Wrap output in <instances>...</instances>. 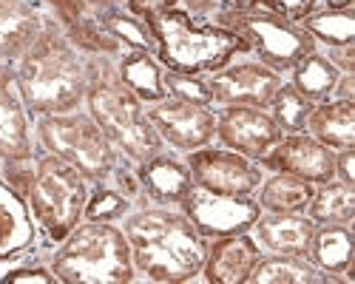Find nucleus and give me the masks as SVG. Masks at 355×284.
I'll use <instances>...</instances> for the list:
<instances>
[{"label": "nucleus", "mask_w": 355, "mask_h": 284, "mask_svg": "<svg viewBox=\"0 0 355 284\" xmlns=\"http://www.w3.org/2000/svg\"><path fill=\"white\" fill-rule=\"evenodd\" d=\"M125 239L131 259L151 281H188L193 278L208 256L205 236L188 216L173 211H142L125 222Z\"/></svg>", "instance_id": "obj_1"}, {"label": "nucleus", "mask_w": 355, "mask_h": 284, "mask_svg": "<svg viewBox=\"0 0 355 284\" xmlns=\"http://www.w3.org/2000/svg\"><path fill=\"white\" fill-rule=\"evenodd\" d=\"M17 91L35 114H66L88 91V74L74 46L54 28H40L35 43L20 54Z\"/></svg>", "instance_id": "obj_2"}, {"label": "nucleus", "mask_w": 355, "mask_h": 284, "mask_svg": "<svg viewBox=\"0 0 355 284\" xmlns=\"http://www.w3.org/2000/svg\"><path fill=\"white\" fill-rule=\"evenodd\" d=\"M157 40L159 60L168 71L202 74L225 69L236 51H248V40L227 26H202L188 12L168 6L145 20Z\"/></svg>", "instance_id": "obj_3"}, {"label": "nucleus", "mask_w": 355, "mask_h": 284, "mask_svg": "<svg viewBox=\"0 0 355 284\" xmlns=\"http://www.w3.org/2000/svg\"><path fill=\"white\" fill-rule=\"evenodd\" d=\"M85 94L92 117L111 145H116L137 162L159 154V134L154 123L148 120L142 100L120 80V74H114L108 66H94Z\"/></svg>", "instance_id": "obj_4"}, {"label": "nucleus", "mask_w": 355, "mask_h": 284, "mask_svg": "<svg viewBox=\"0 0 355 284\" xmlns=\"http://www.w3.org/2000/svg\"><path fill=\"white\" fill-rule=\"evenodd\" d=\"M54 273L69 284H125L134 278L128 239L108 222L77 224L54 256Z\"/></svg>", "instance_id": "obj_5"}, {"label": "nucleus", "mask_w": 355, "mask_h": 284, "mask_svg": "<svg viewBox=\"0 0 355 284\" xmlns=\"http://www.w3.org/2000/svg\"><path fill=\"white\" fill-rule=\"evenodd\" d=\"M28 202L46 233L54 242H60L80 224V216L85 211V177L60 157H43L37 162L32 185H28Z\"/></svg>", "instance_id": "obj_6"}, {"label": "nucleus", "mask_w": 355, "mask_h": 284, "mask_svg": "<svg viewBox=\"0 0 355 284\" xmlns=\"http://www.w3.org/2000/svg\"><path fill=\"white\" fill-rule=\"evenodd\" d=\"M43 145L74 165L85 179H105L114 170V145L94 117L85 114H46L37 125Z\"/></svg>", "instance_id": "obj_7"}, {"label": "nucleus", "mask_w": 355, "mask_h": 284, "mask_svg": "<svg viewBox=\"0 0 355 284\" xmlns=\"http://www.w3.org/2000/svg\"><path fill=\"white\" fill-rule=\"evenodd\" d=\"M225 20L230 23L227 28H233L236 35H242L248 40V46L256 48L261 63L273 71L293 69L304 54H313V48H315L310 32H304L302 26L287 23L284 17H279L273 12L233 9Z\"/></svg>", "instance_id": "obj_8"}, {"label": "nucleus", "mask_w": 355, "mask_h": 284, "mask_svg": "<svg viewBox=\"0 0 355 284\" xmlns=\"http://www.w3.org/2000/svg\"><path fill=\"white\" fill-rule=\"evenodd\" d=\"M185 208V216L202 236H230L245 233L248 227L261 216L259 202H250V196H227L214 193L208 188L193 185L188 196L180 202Z\"/></svg>", "instance_id": "obj_9"}, {"label": "nucleus", "mask_w": 355, "mask_h": 284, "mask_svg": "<svg viewBox=\"0 0 355 284\" xmlns=\"http://www.w3.org/2000/svg\"><path fill=\"white\" fill-rule=\"evenodd\" d=\"M188 170L193 177V185L227 196H250L261 182L259 168L236 151L196 148L188 157Z\"/></svg>", "instance_id": "obj_10"}, {"label": "nucleus", "mask_w": 355, "mask_h": 284, "mask_svg": "<svg viewBox=\"0 0 355 284\" xmlns=\"http://www.w3.org/2000/svg\"><path fill=\"white\" fill-rule=\"evenodd\" d=\"M216 134L225 148L248 159H264L284 136V131L276 125L270 114H264V108H253V105H227L222 117L216 120Z\"/></svg>", "instance_id": "obj_11"}, {"label": "nucleus", "mask_w": 355, "mask_h": 284, "mask_svg": "<svg viewBox=\"0 0 355 284\" xmlns=\"http://www.w3.org/2000/svg\"><path fill=\"white\" fill-rule=\"evenodd\" d=\"M145 114L154 123L157 134L165 136L173 148H182V151H196L202 145H208V139L216 134V117L208 105L162 97Z\"/></svg>", "instance_id": "obj_12"}, {"label": "nucleus", "mask_w": 355, "mask_h": 284, "mask_svg": "<svg viewBox=\"0 0 355 284\" xmlns=\"http://www.w3.org/2000/svg\"><path fill=\"white\" fill-rule=\"evenodd\" d=\"M261 162L268 168H273V170H279V174L302 177L313 185H324V182L336 179V154H333V148L321 145L315 136H307L302 131L282 136Z\"/></svg>", "instance_id": "obj_13"}, {"label": "nucleus", "mask_w": 355, "mask_h": 284, "mask_svg": "<svg viewBox=\"0 0 355 284\" xmlns=\"http://www.w3.org/2000/svg\"><path fill=\"white\" fill-rule=\"evenodd\" d=\"M279 74L264 63H242L230 69H216L208 80L211 97L222 105H253L268 108L273 94L279 91Z\"/></svg>", "instance_id": "obj_14"}, {"label": "nucleus", "mask_w": 355, "mask_h": 284, "mask_svg": "<svg viewBox=\"0 0 355 284\" xmlns=\"http://www.w3.org/2000/svg\"><path fill=\"white\" fill-rule=\"evenodd\" d=\"M259 259L261 250L250 236L230 233V236H216L202 267H205V278L214 284H242L248 281Z\"/></svg>", "instance_id": "obj_15"}, {"label": "nucleus", "mask_w": 355, "mask_h": 284, "mask_svg": "<svg viewBox=\"0 0 355 284\" xmlns=\"http://www.w3.org/2000/svg\"><path fill=\"white\" fill-rule=\"evenodd\" d=\"M253 227L264 250L276 256H307L315 222L299 213H270V216H259Z\"/></svg>", "instance_id": "obj_16"}, {"label": "nucleus", "mask_w": 355, "mask_h": 284, "mask_svg": "<svg viewBox=\"0 0 355 284\" xmlns=\"http://www.w3.org/2000/svg\"><path fill=\"white\" fill-rule=\"evenodd\" d=\"M28 154H32V142H28L20 97L15 91V77L9 69H0V157L23 162Z\"/></svg>", "instance_id": "obj_17"}, {"label": "nucleus", "mask_w": 355, "mask_h": 284, "mask_svg": "<svg viewBox=\"0 0 355 284\" xmlns=\"http://www.w3.org/2000/svg\"><path fill=\"white\" fill-rule=\"evenodd\" d=\"M310 134L333 151H349L355 148V103L352 100H324L321 105H313L307 117Z\"/></svg>", "instance_id": "obj_18"}, {"label": "nucleus", "mask_w": 355, "mask_h": 284, "mask_svg": "<svg viewBox=\"0 0 355 284\" xmlns=\"http://www.w3.org/2000/svg\"><path fill=\"white\" fill-rule=\"evenodd\" d=\"M139 182L157 202H176L180 205L193 188V177L185 165L171 157H151L139 168Z\"/></svg>", "instance_id": "obj_19"}, {"label": "nucleus", "mask_w": 355, "mask_h": 284, "mask_svg": "<svg viewBox=\"0 0 355 284\" xmlns=\"http://www.w3.org/2000/svg\"><path fill=\"white\" fill-rule=\"evenodd\" d=\"M40 35V17L23 0H0V54L20 57Z\"/></svg>", "instance_id": "obj_20"}, {"label": "nucleus", "mask_w": 355, "mask_h": 284, "mask_svg": "<svg viewBox=\"0 0 355 284\" xmlns=\"http://www.w3.org/2000/svg\"><path fill=\"white\" fill-rule=\"evenodd\" d=\"M318 270L327 273H349L352 267V233L349 224H324L313 231L310 250Z\"/></svg>", "instance_id": "obj_21"}, {"label": "nucleus", "mask_w": 355, "mask_h": 284, "mask_svg": "<svg viewBox=\"0 0 355 284\" xmlns=\"http://www.w3.org/2000/svg\"><path fill=\"white\" fill-rule=\"evenodd\" d=\"M32 239H35V231L17 190L0 182V259L20 253L23 247L32 245Z\"/></svg>", "instance_id": "obj_22"}, {"label": "nucleus", "mask_w": 355, "mask_h": 284, "mask_svg": "<svg viewBox=\"0 0 355 284\" xmlns=\"http://www.w3.org/2000/svg\"><path fill=\"white\" fill-rule=\"evenodd\" d=\"M313 182L293 177V174H276L259 190V208L270 213H302L307 211L313 199Z\"/></svg>", "instance_id": "obj_23"}, {"label": "nucleus", "mask_w": 355, "mask_h": 284, "mask_svg": "<svg viewBox=\"0 0 355 284\" xmlns=\"http://www.w3.org/2000/svg\"><path fill=\"white\" fill-rule=\"evenodd\" d=\"M248 281L253 284H315V281H336V276H321L302 256H270L259 259L250 270Z\"/></svg>", "instance_id": "obj_24"}, {"label": "nucleus", "mask_w": 355, "mask_h": 284, "mask_svg": "<svg viewBox=\"0 0 355 284\" xmlns=\"http://www.w3.org/2000/svg\"><path fill=\"white\" fill-rule=\"evenodd\" d=\"M120 80L145 103H157L168 94L165 82H162V69L151 57V51H137L134 48L131 54H125L123 63H120Z\"/></svg>", "instance_id": "obj_25"}, {"label": "nucleus", "mask_w": 355, "mask_h": 284, "mask_svg": "<svg viewBox=\"0 0 355 284\" xmlns=\"http://www.w3.org/2000/svg\"><path fill=\"white\" fill-rule=\"evenodd\" d=\"M338 69L327 60V57L318 54H304L299 63L293 66V89L304 94L310 103H324L338 82Z\"/></svg>", "instance_id": "obj_26"}, {"label": "nucleus", "mask_w": 355, "mask_h": 284, "mask_svg": "<svg viewBox=\"0 0 355 284\" xmlns=\"http://www.w3.org/2000/svg\"><path fill=\"white\" fill-rule=\"evenodd\" d=\"M310 219L315 224H352L355 216V188L347 182H324L310 199Z\"/></svg>", "instance_id": "obj_27"}, {"label": "nucleus", "mask_w": 355, "mask_h": 284, "mask_svg": "<svg viewBox=\"0 0 355 284\" xmlns=\"http://www.w3.org/2000/svg\"><path fill=\"white\" fill-rule=\"evenodd\" d=\"M302 28L330 46H349L355 40V15L352 9L310 12L307 17H302Z\"/></svg>", "instance_id": "obj_28"}, {"label": "nucleus", "mask_w": 355, "mask_h": 284, "mask_svg": "<svg viewBox=\"0 0 355 284\" xmlns=\"http://www.w3.org/2000/svg\"><path fill=\"white\" fill-rule=\"evenodd\" d=\"M270 117L276 120V125L282 131H304L307 128V117H310V111H313V103L299 94L293 89V85H279V91L273 94L270 100Z\"/></svg>", "instance_id": "obj_29"}, {"label": "nucleus", "mask_w": 355, "mask_h": 284, "mask_svg": "<svg viewBox=\"0 0 355 284\" xmlns=\"http://www.w3.org/2000/svg\"><path fill=\"white\" fill-rule=\"evenodd\" d=\"M103 28H108L116 43H128L137 51L157 48V40H154L151 28H148L145 20H137V17H128V15H120V12H108L103 17Z\"/></svg>", "instance_id": "obj_30"}, {"label": "nucleus", "mask_w": 355, "mask_h": 284, "mask_svg": "<svg viewBox=\"0 0 355 284\" xmlns=\"http://www.w3.org/2000/svg\"><path fill=\"white\" fill-rule=\"evenodd\" d=\"M165 91H171V97L185 100V103H196V105H208L214 103L208 82L199 80V74H180V71H168L162 74Z\"/></svg>", "instance_id": "obj_31"}, {"label": "nucleus", "mask_w": 355, "mask_h": 284, "mask_svg": "<svg viewBox=\"0 0 355 284\" xmlns=\"http://www.w3.org/2000/svg\"><path fill=\"white\" fill-rule=\"evenodd\" d=\"M128 208V199L116 190H97L92 202H85V216L88 222H111L116 216H123Z\"/></svg>", "instance_id": "obj_32"}, {"label": "nucleus", "mask_w": 355, "mask_h": 284, "mask_svg": "<svg viewBox=\"0 0 355 284\" xmlns=\"http://www.w3.org/2000/svg\"><path fill=\"white\" fill-rule=\"evenodd\" d=\"M259 3L284 20H302L315 9V0H259Z\"/></svg>", "instance_id": "obj_33"}, {"label": "nucleus", "mask_w": 355, "mask_h": 284, "mask_svg": "<svg viewBox=\"0 0 355 284\" xmlns=\"http://www.w3.org/2000/svg\"><path fill=\"white\" fill-rule=\"evenodd\" d=\"M49 3L57 9V15L63 17V23L69 28H77L85 17H83V0H49Z\"/></svg>", "instance_id": "obj_34"}, {"label": "nucleus", "mask_w": 355, "mask_h": 284, "mask_svg": "<svg viewBox=\"0 0 355 284\" xmlns=\"http://www.w3.org/2000/svg\"><path fill=\"white\" fill-rule=\"evenodd\" d=\"M168 6H176V0H128L131 15L139 17V20H148L151 15H157V12L168 9Z\"/></svg>", "instance_id": "obj_35"}, {"label": "nucleus", "mask_w": 355, "mask_h": 284, "mask_svg": "<svg viewBox=\"0 0 355 284\" xmlns=\"http://www.w3.org/2000/svg\"><path fill=\"white\" fill-rule=\"evenodd\" d=\"M6 284H54L57 278L49 276L46 270H15L3 278Z\"/></svg>", "instance_id": "obj_36"}, {"label": "nucleus", "mask_w": 355, "mask_h": 284, "mask_svg": "<svg viewBox=\"0 0 355 284\" xmlns=\"http://www.w3.org/2000/svg\"><path fill=\"white\" fill-rule=\"evenodd\" d=\"M352 159H355L352 148H349V151H341V154L336 157V177H341V182H347V185H352V182H355V174H352Z\"/></svg>", "instance_id": "obj_37"}, {"label": "nucleus", "mask_w": 355, "mask_h": 284, "mask_svg": "<svg viewBox=\"0 0 355 284\" xmlns=\"http://www.w3.org/2000/svg\"><path fill=\"white\" fill-rule=\"evenodd\" d=\"M222 3H227L230 9H253L259 0H222Z\"/></svg>", "instance_id": "obj_38"}, {"label": "nucleus", "mask_w": 355, "mask_h": 284, "mask_svg": "<svg viewBox=\"0 0 355 284\" xmlns=\"http://www.w3.org/2000/svg\"><path fill=\"white\" fill-rule=\"evenodd\" d=\"M185 3H188L191 9H196V12H208V9L214 6V0H185Z\"/></svg>", "instance_id": "obj_39"}, {"label": "nucleus", "mask_w": 355, "mask_h": 284, "mask_svg": "<svg viewBox=\"0 0 355 284\" xmlns=\"http://www.w3.org/2000/svg\"><path fill=\"white\" fill-rule=\"evenodd\" d=\"M352 0H330V9H349Z\"/></svg>", "instance_id": "obj_40"}, {"label": "nucleus", "mask_w": 355, "mask_h": 284, "mask_svg": "<svg viewBox=\"0 0 355 284\" xmlns=\"http://www.w3.org/2000/svg\"><path fill=\"white\" fill-rule=\"evenodd\" d=\"M88 3H94V6H116V3H123V0H88Z\"/></svg>", "instance_id": "obj_41"}]
</instances>
